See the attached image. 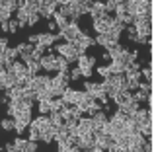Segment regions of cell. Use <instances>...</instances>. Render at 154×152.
I'll return each instance as SVG.
<instances>
[{
	"label": "cell",
	"instance_id": "obj_42",
	"mask_svg": "<svg viewBox=\"0 0 154 152\" xmlns=\"http://www.w3.org/2000/svg\"><path fill=\"white\" fill-rule=\"evenodd\" d=\"M125 29H127L129 39H131V41L135 43V41H137V37H139V35H137V31H135V27H133V26H129V27H125Z\"/></svg>",
	"mask_w": 154,
	"mask_h": 152
},
{
	"label": "cell",
	"instance_id": "obj_13",
	"mask_svg": "<svg viewBox=\"0 0 154 152\" xmlns=\"http://www.w3.org/2000/svg\"><path fill=\"white\" fill-rule=\"evenodd\" d=\"M96 146V135L94 133H88L78 137V148L80 150H86V148H94Z\"/></svg>",
	"mask_w": 154,
	"mask_h": 152
},
{
	"label": "cell",
	"instance_id": "obj_7",
	"mask_svg": "<svg viewBox=\"0 0 154 152\" xmlns=\"http://www.w3.org/2000/svg\"><path fill=\"white\" fill-rule=\"evenodd\" d=\"M39 66L45 72H57V55H43L39 61Z\"/></svg>",
	"mask_w": 154,
	"mask_h": 152
},
{
	"label": "cell",
	"instance_id": "obj_47",
	"mask_svg": "<svg viewBox=\"0 0 154 152\" xmlns=\"http://www.w3.org/2000/svg\"><path fill=\"white\" fill-rule=\"evenodd\" d=\"M2 152H16V146L12 144V142H8V144H4V148H2Z\"/></svg>",
	"mask_w": 154,
	"mask_h": 152
},
{
	"label": "cell",
	"instance_id": "obj_45",
	"mask_svg": "<svg viewBox=\"0 0 154 152\" xmlns=\"http://www.w3.org/2000/svg\"><path fill=\"white\" fill-rule=\"evenodd\" d=\"M80 74H82V78L90 80V76L94 74V68H80Z\"/></svg>",
	"mask_w": 154,
	"mask_h": 152
},
{
	"label": "cell",
	"instance_id": "obj_22",
	"mask_svg": "<svg viewBox=\"0 0 154 152\" xmlns=\"http://www.w3.org/2000/svg\"><path fill=\"white\" fill-rule=\"evenodd\" d=\"M98 90H100V82H92V80H86V82H84V92L90 94L92 98L98 94Z\"/></svg>",
	"mask_w": 154,
	"mask_h": 152
},
{
	"label": "cell",
	"instance_id": "obj_28",
	"mask_svg": "<svg viewBox=\"0 0 154 152\" xmlns=\"http://www.w3.org/2000/svg\"><path fill=\"white\" fill-rule=\"evenodd\" d=\"M51 94H53V98H63V94H64V90L66 88L64 86H60V84H57V82H53V78H51Z\"/></svg>",
	"mask_w": 154,
	"mask_h": 152
},
{
	"label": "cell",
	"instance_id": "obj_1",
	"mask_svg": "<svg viewBox=\"0 0 154 152\" xmlns=\"http://www.w3.org/2000/svg\"><path fill=\"white\" fill-rule=\"evenodd\" d=\"M80 31H82V29H80V26H78V23L70 22L66 27H64V29H59L57 37H59V39H64L66 43H74V39L80 35Z\"/></svg>",
	"mask_w": 154,
	"mask_h": 152
},
{
	"label": "cell",
	"instance_id": "obj_25",
	"mask_svg": "<svg viewBox=\"0 0 154 152\" xmlns=\"http://www.w3.org/2000/svg\"><path fill=\"white\" fill-rule=\"evenodd\" d=\"M53 82H57V84H60V86L68 88V82H70V74H68V72H57V76L53 78Z\"/></svg>",
	"mask_w": 154,
	"mask_h": 152
},
{
	"label": "cell",
	"instance_id": "obj_3",
	"mask_svg": "<svg viewBox=\"0 0 154 152\" xmlns=\"http://www.w3.org/2000/svg\"><path fill=\"white\" fill-rule=\"evenodd\" d=\"M29 123H31V111H22L14 117V131L18 133V137L29 127Z\"/></svg>",
	"mask_w": 154,
	"mask_h": 152
},
{
	"label": "cell",
	"instance_id": "obj_26",
	"mask_svg": "<svg viewBox=\"0 0 154 152\" xmlns=\"http://www.w3.org/2000/svg\"><path fill=\"white\" fill-rule=\"evenodd\" d=\"M49 123H51V127L59 129V127L64 125V119H63V115H60V113H49Z\"/></svg>",
	"mask_w": 154,
	"mask_h": 152
},
{
	"label": "cell",
	"instance_id": "obj_17",
	"mask_svg": "<svg viewBox=\"0 0 154 152\" xmlns=\"http://www.w3.org/2000/svg\"><path fill=\"white\" fill-rule=\"evenodd\" d=\"M74 45H80V47H84V49H88V47H92V45H96V41H94V37H90L88 33H84V31H80V35L74 39Z\"/></svg>",
	"mask_w": 154,
	"mask_h": 152
},
{
	"label": "cell",
	"instance_id": "obj_27",
	"mask_svg": "<svg viewBox=\"0 0 154 152\" xmlns=\"http://www.w3.org/2000/svg\"><path fill=\"white\" fill-rule=\"evenodd\" d=\"M140 107H143V105H140V103H139V102H135V99H131V102H129V103H127V105H123V107H121V109H123V111H125V113H129V115H133V113H137V111H139V109H140Z\"/></svg>",
	"mask_w": 154,
	"mask_h": 152
},
{
	"label": "cell",
	"instance_id": "obj_51",
	"mask_svg": "<svg viewBox=\"0 0 154 152\" xmlns=\"http://www.w3.org/2000/svg\"><path fill=\"white\" fill-rule=\"evenodd\" d=\"M0 152H2V150H0Z\"/></svg>",
	"mask_w": 154,
	"mask_h": 152
},
{
	"label": "cell",
	"instance_id": "obj_9",
	"mask_svg": "<svg viewBox=\"0 0 154 152\" xmlns=\"http://www.w3.org/2000/svg\"><path fill=\"white\" fill-rule=\"evenodd\" d=\"M8 70H12L14 72V76H16V80L18 82H22V80H26V78H29V72H27V66L23 65V62H14L12 65V68H8Z\"/></svg>",
	"mask_w": 154,
	"mask_h": 152
},
{
	"label": "cell",
	"instance_id": "obj_2",
	"mask_svg": "<svg viewBox=\"0 0 154 152\" xmlns=\"http://www.w3.org/2000/svg\"><path fill=\"white\" fill-rule=\"evenodd\" d=\"M55 51L60 55V57L66 59L68 65H70V62H76V59H78V55H76V51H74V47H72V43L63 41V43H59V45L55 47Z\"/></svg>",
	"mask_w": 154,
	"mask_h": 152
},
{
	"label": "cell",
	"instance_id": "obj_48",
	"mask_svg": "<svg viewBox=\"0 0 154 152\" xmlns=\"http://www.w3.org/2000/svg\"><path fill=\"white\" fill-rule=\"evenodd\" d=\"M0 31H2V33H8V22H2V23H0Z\"/></svg>",
	"mask_w": 154,
	"mask_h": 152
},
{
	"label": "cell",
	"instance_id": "obj_35",
	"mask_svg": "<svg viewBox=\"0 0 154 152\" xmlns=\"http://www.w3.org/2000/svg\"><path fill=\"white\" fill-rule=\"evenodd\" d=\"M37 103H39L37 109H39L41 115H49L51 113V102H37Z\"/></svg>",
	"mask_w": 154,
	"mask_h": 152
},
{
	"label": "cell",
	"instance_id": "obj_46",
	"mask_svg": "<svg viewBox=\"0 0 154 152\" xmlns=\"http://www.w3.org/2000/svg\"><path fill=\"white\" fill-rule=\"evenodd\" d=\"M39 20H41V18H39V14H31V16H29V20H27V26H31V27H33L35 23L39 22Z\"/></svg>",
	"mask_w": 154,
	"mask_h": 152
},
{
	"label": "cell",
	"instance_id": "obj_23",
	"mask_svg": "<svg viewBox=\"0 0 154 152\" xmlns=\"http://www.w3.org/2000/svg\"><path fill=\"white\" fill-rule=\"evenodd\" d=\"M94 41H96V45H102V47H105V49H107V47L111 45V43H119V41H113V39L109 37L107 33H105V35H96Z\"/></svg>",
	"mask_w": 154,
	"mask_h": 152
},
{
	"label": "cell",
	"instance_id": "obj_43",
	"mask_svg": "<svg viewBox=\"0 0 154 152\" xmlns=\"http://www.w3.org/2000/svg\"><path fill=\"white\" fill-rule=\"evenodd\" d=\"M8 47H10V43H8V37H0V55L6 53Z\"/></svg>",
	"mask_w": 154,
	"mask_h": 152
},
{
	"label": "cell",
	"instance_id": "obj_21",
	"mask_svg": "<svg viewBox=\"0 0 154 152\" xmlns=\"http://www.w3.org/2000/svg\"><path fill=\"white\" fill-rule=\"evenodd\" d=\"M68 137H70V135H68V131L64 129V125H63V127H59V129L55 131V137H53V141H55L57 144H60V142H66Z\"/></svg>",
	"mask_w": 154,
	"mask_h": 152
},
{
	"label": "cell",
	"instance_id": "obj_44",
	"mask_svg": "<svg viewBox=\"0 0 154 152\" xmlns=\"http://www.w3.org/2000/svg\"><path fill=\"white\" fill-rule=\"evenodd\" d=\"M68 74H70V80H80V78H82V74H80V68H78V66H76V68H72Z\"/></svg>",
	"mask_w": 154,
	"mask_h": 152
},
{
	"label": "cell",
	"instance_id": "obj_15",
	"mask_svg": "<svg viewBox=\"0 0 154 152\" xmlns=\"http://www.w3.org/2000/svg\"><path fill=\"white\" fill-rule=\"evenodd\" d=\"M146 141L148 138L146 137H143V135H131L129 137V148H139V150H143V146L146 144Z\"/></svg>",
	"mask_w": 154,
	"mask_h": 152
},
{
	"label": "cell",
	"instance_id": "obj_49",
	"mask_svg": "<svg viewBox=\"0 0 154 152\" xmlns=\"http://www.w3.org/2000/svg\"><path fill=\"white\" fill-rule=\"evenodd\" d=\"M92 152H105L103 148H98V146H94V148H92Z\"/></svg>",
	"mask_w": 154,
	"mask_h": 152
},
{
	"label": "cell",
	"instance_id": "obj_12",
	"mask_svg": "<svg viewBox=\"0 0 154 152\" xmlns=\"http://www.w3.org/2000/svg\"><path fill=\"white\" fill-rule=\"evenodd\" d=\"M111 144H115V141H113L111 135H107V133H100V135H96V146H98V148L107 150Z\"/></svg>",
	"mask_w": 154,
	"mask_h": 152
},
{
	"label": "cell",
	"instance_id": "obj_18",
	"mask_svg": "<svg viewBox=\"0 0 154 152\" xmlns=\"http://www.w3.org/2000/svg\"><path fill=\"white\" fill-rule=\"evenodd\" d=\"M63 102L68 103V105H76V102H78V90H74V88H66L63 94Z\"/></svg>",
	"mask_w": 154,
	"mask_h": 152
},
{
	"label": "cell",
	"instance_id": "obj_6",
	"mask_svg": "<svg viewBox=\"0 0 154 152\" xmlns=\"http://www.w3.org/2000/svg\"><path fill=\"white\" fill-rule=\"evenodd\" d=\"M29 88L33 92H39V90H45V88H51V78L49 76H31V82H29Z\"/></svg>",
	"mask_w": 154,
	"mask_h": 152
},
{
	"label": "cell",
	"instance_id": "obj_33",
	"mask_svg": "<svg viewBox=\"0 0 154 152\" xmlns=\"http://www.w3.org/2000/svg\"><path fill=\"white\" fill-rule=\"evenodd\" d=\"M117 4H119V0H109V2H105V4H103L105 12H107V14H111V16H115V12H117Z\"/></svg>",
	"mask_w": 154,
	"mask_h": 152
},
{
	"label": "cell",
	"instance_id": "obj_34",
	"mask_svg": "<svg viewBox=\"0 0 154 152\" xmlns=\"http://www.w3.org/2000/svg\"><path fill=\"white\" fill-rule=\"evenodd\" d=\"M27 72H29V76H35V74H37L39 72V70H41V66H39V62H35V61H29V62H27Z\"/></svg>",
	"mask_w": 154,
	"mask_h": 152
},
{
	"label": "cell",
	"instance_id": "obj_5",
	"mask_svg": "<svg viewBox=\"0 0 154 152\" xmlns=\"http://www.w3.org/2000/svg\"><path fill=\"white\" fill-rule=\"evenodd\" d=\"M12 144L16 146V152H37V142L27 141V138L16 137L14 141H12Z\"/></svg>",
	"mask_w": 154,
	"mask_h": 152
},
{
	"label": "cell",
	"instance_id": "obj_19",
	"mask_svg": "<svg viewBox=\"0 0 154 152\" xmlns=\"http://www.w3.org/2000/svg\"><path fill=\"white\" fill-rule=\"evenodd\" d=\"M76 65H78V68H94V65H96V57L80 55V57L76 59Z\"/></svg>",
	"mask_w": 154,
	"mask_h": 152
},
{
	"label": "cell",
	"instance_id": "obj_30",
	"mask_svg": "<svg viewBox=\"0 0 154 152\" xmlns=\"http://www.w3.org/2000/svg\"><path fill=\"white\" fill-rule=\"evenodd\" d=\"M55 127H49V129H45V131H41V141L43 142H47V144H49V142H53V137H55Z\"/></svg>",
	"mask_w": 154,
	"mask_h": 152
},
{
	"label": "cell",
	"instance_id": "obj_37",
	"mask_svg": "<svg viewBox=\"0 0 154 152\" xmlns=\"http://www.w3.org/2000/svg\"><path fill=\"white\" fill-rule=\"evenodd\" d=\"M139 92H144V94H152V84L150 82H143L140 80V84H139V88H137Z\"/></svg>",
	"mask_w": 154,
	"mask_h": 152
},
{
	"label": "cell",
	"instance_id": "obj_4",
	"mask_svg": "<svg viewBox=\"0 0 154 152\" xmlns=\"http://www.w3.org/2000/svg\"><path fill=\"white\" fill-rule=\"evenodd\" d=\"M57 12V0H45V2H39V18L45 20H53V14Z\"/></svg>",
	"mask_w": 154,
	"mask_h": 152
},
{
	"label": "cell",
	"instance_id": "obj_39",
	"mask_svg": "<svg viewBox=\"0 0 154 152\" xmlns=\"http://www.w3.org/2000/svg\"><path fill=\"white\" fill-rule=\"evenodd\" d=\"M98 111H102V103H100V102H94L90 107H88V111H86V113L92 117V115H94V113H98Z\"/></svg>",
	"mask_w": 154,
	"mask_h": 152
},
{
	"label": "cell",
	"instance_id": "obj_40",
	"mask_svg": "<svg viewBox=\"0 0 154 152\" xmlns=\"http://www.w3.org/2000/svg\"><path fill=\"white\" fill-rule=\"evenodd\" d=\"M98 74L103 76V78H107V76H111V70H109V65H103V66H98Z\"/></svg>",
	"mask_w": 154,
	"mask_h": 152
},
{
	"label": "cell",
	"instance_id": "obj_36",
	"mask_svg": "<svg viewBox=\"0 0 154 152\" xmlns=\"http://www.w3.org/2000/svg\"><path fill=\"white\" fill-rule=\"evenodd\" d=\"M0 125H2L4 131H14V119L12 117H4L2 121H0Z\"/></svg>",
	"mask_w": 154,
	"mask_h": 152
},
{
	"label": "cell",
	"instance_id": "obj_8",
	"mask_svg": "<svg viewBox=\"0 0 154 152\" xmlns=\"http://www.w3.org/2000/svg\"><path fill=\"white\" fill-rule=\"evenodd\" d=\"M57 41H59L57 33H47V31H43V33H37V45L45 47V49H49V47H53Z\"/></svg>",
	"mask_w": 154,
	"mask_h": 152
},
{
	"label": "cell",
	"instance_id": "obj_29",
	"mask_svg": "<svg viewBox=\"0 0 154 152\" xmlns=\"http://www.w3.org/2000/svg\"><path fill=\"white\" fill-rule=\"evenodd\" d=\"M63 107H64L63 98H55V99H51V113H60V111H63Z\"/></svg>",
	"mask_w": 154,
	"mask_h": 152
},
{
	"label": "cell",
	"instance_id": "obj_10",
	"mask_svg": "<svg viewBox=\"0 0 154 152\" xmlns=\"http://www.w3.org/2000/svg\"><path fill=\"white\" fill-rule=\"evenodd\" d=\"M111 99H113V103H115L117 107H123V105H127V103L133 99V94L129 90H119Z\"/></svg>",
	"mask_w": 154,
	"mask_h": 152
},
{
	"label": "cell",
	"instance_id": "obj_11",
	"mask_svg": "<svg viewBox=\"0 0 154 152\" xmlns=\"http://www.w3.org/2000/svg\"><path fill=\"white\" fill-rule=\"evenodd\" d=\"M92 133V119L90 117H80L78 125H76V137H82V135Z\"/></svg>",
	"mask_w": 154,
	"mask_h": 152
},
{
	"label": "cell",
	"instance_id": "obj_38",
	"mask_svg": "<svg viewBox=\"0 0 154 152\" xmlns=\"http://www.w3.org/2000/svg\"><path fill=\"white\" fill-rule=\"evenodd\" d=\"M144 76V80L146 82H152V68L150 66H144V68H140V78Z\"/></svg>",
	"mask_w": 154,
	"mask_h": 152
},
{
	"label": "cell",
	"instance_id": "obj_41",
	"mask_svg": "<svg viewBox=\"0 0 154 152\" xmlns=\"http://www.w3.org/2000/svg\"><path fill=\"white\" fill-rule=\"evenodd\" d=\"M18 29H20V26H18V22H16L14 18L8 22V33H18Z\"/></svg>",
	"mask_w": 154,
	"mask_h": 152
},
{
	"label": "cell",
	"instance_id": "obj_14",
	"mask_svg": "<svg viewBox=\"0 0 154 152\" xmlns=\"http://www.w3.org/2000/svg\"><path fill=\"white\" fill-rule=\"evenodd\" d=\"M88 14L92 16V20H94V22H98V20H103L105 18V14H107V12H105V8H103L102 2H94V6L90 8V12H88Z\"/></svg>",
	"mask_w": 154,
	"mask_h": 152
},
{
	"label": "cell",
	"instance_id": "obj_20",
	"mask_svg": "<svg viewBox=\"0 0 154 152\" xmlns=\"http://www.w3.org/2000/svg\"><path fill=\"white\" fill-rule=\"evenodd\" d=\"M22 4H23V2H22ZM29 16H31V14L22 6L18 12H16V22H18V26H20V27H26V26H27V20H29Z\"/></svg>",
	"mask_w": 154,
	"mask_h": 152
},
{
	"label": "cell",
	"instance_id": "obj_31",
	"mask_svg": "<svg viewBox=\"0 0 154 152\" xmlns=\"http://www.w3.org/2000/svg\"><path fill=\"white\" fill-rule=\"evenodd\" d=\"M22 6L26 8L29 14H37V12H39V2H37V0H27V2H23Z\"/></svg>",
	"mask_w": 154,
	"mask_h": 152
},
{
	"label": "cell",
	"instance_id": "obj_32",
	"mask_svg": "<svg viewBox=\"0 0 154 152\" xmlns=\"http://www.w3.org/2000/svg\"><path fill=\"white\" fill-rule=\"evenodd\" d=\"M29 129V135H27V141H33V142H37V141H41V131H37L35 127H27Z\"/></svg>",
	"mask_w": 154,
	"mask_h": 152
},
{
	"label": "cell",
	"instance_id": "obj_50",
	"mask_svg": "<svg viewBox=\"0 0 154 152\" xmlns=\"http://www.w3.org/2000/svg\"><path fill=\"white\" fill-rule=\"evenodd\" d=\"M0 105H2V94H0Z\"/></svg>",
	"mask_w": 154,
	"mask_h": 152
},
{
	"label": "cell",
	"instance_id": "obj_16",
	"mask_svg": "<svg viewBox=\"0 0 154 152\" xmlns=\"http://www.w3.org/2000/svg\"><path fill=\"white\" fill-rule=\"evenodd\" d=\"M31 127H35L37 131H45V129H49L51 127V123H49V115H39V117H35L33 121L29 123Z\"/></svg>",
	"mask_w": 154,
	"mask_h": 152
},
{
	"label": "cell",
	"instance_id": "obj_24",
	"mask_svg": "<svg viewBox=\"0 0 154 152\" xmlns=\"http://www.w3.org/2000/svg\"><path fill=\"white\" fill-rule=\"evenodd\" d=\"M51 99H55V98H53V94H51L49 88H45V90H39L37 94H35V102H51Z\"/></svg>",
	"mask_w": 154,
	"mask_h": 152
}]
</instances>
